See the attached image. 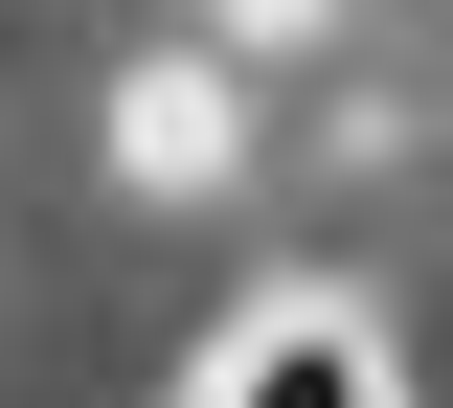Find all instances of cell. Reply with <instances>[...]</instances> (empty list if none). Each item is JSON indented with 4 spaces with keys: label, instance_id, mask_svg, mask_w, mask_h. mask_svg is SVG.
I'll list each match as a JSON object with an SVG mask.
<instances>
[{
    "label": "cell",
    "instance_id": "6da1fadb",
    "mask_svg": "<svg viewBox=\"0 0 453 408\" xmlns=\"http://www.w3.org/2000/svg\"><path fill=\"white\" fill-rule=\"evenodd\" d=\"M204 408H386V341L295 295V318H250V341H226V386H204Z\"/></svg>",
    "mask_w": 453,
    "mask_h": 408
}]
</instances>
